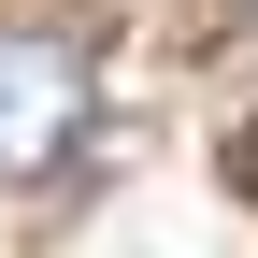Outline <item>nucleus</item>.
<instances>
[{
  "mask_svg": "<svg viewBox=\"0 0 258 258\" xmlns=\"http://www.w3.org/2000/svg\"><path fill=\"white\" fill-rule=\"evenodd\" d=\"M86 115H101V57H86V29H0V186L15 172H57V158L86 144Z\"/></svg>",
  "mask_w": 258,
  "mask_h": 258,
  "instance_id": "f257e3e1",
  "label": "nucleus"
},
{
  "mask_svg": "<svg viewBox=\"0 0 258 258\" xmlns=\"http://www.w3.org/2000/svg\"><path fill=\"white\" fill-rule=\"evenodd\" d=\"M244 29H258V0H244Z\"/></svg>",
  "mask_w": 258,
  "mask_h": 258,
  "instance_id": "f03ea898",
  "label": "nucleus"
}]
</instances>
